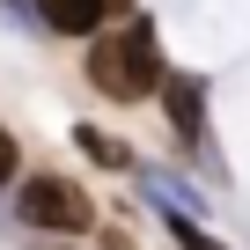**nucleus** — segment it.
I'll list each match as a JSON object with an SVG mask.
<instances>
[{"mask_svg": "<svg viewBox=\"0 0 250 250\" xmlns=\"http://www.w3.org/2000/svg\"><path fill=\"white\" fill-rule=\"evenodd\" d=\"M15 162H22V155H15V140H8V125H0V184L15 177Z\"/></svg>", "mask_w": 250, "mask_h": 250, "instance_id": "423d86ee", "label": "nucleus"}, {"mask_svg": "<svg viewBox=\"0 0 250 250\" xmlns=\"http://www.w3.org/2000/svg\"><path fill=\"white\" fill-rule=\"evenodd\" d=\"M44 250H52V243H44Z\"/></svg>", "mask_w": 250, "mask_h": 250, "instance_id": "0eeeda50", "label": "nucleus"}, {"mask_svg": "<svg viewBox=\"0 0 250 250\" xmlns=\"http://www.w3.org/2000/svg\"><path fill=\"white\" fill-rule=\"evenodd\" d=\"M162 96H169L177 133H184V140H199V133H206V81H191V74H169V81H162Z\"/></svg>", "mask_w": 250, "mask_h": 250, "instance_id": "7ed1b4c3", "label": "nucleus"}, {"mask_svg": "<svg viewBox=\"0 0 250 250\" xmlns=\"http://www.w3.org/2000/svg\"><path fill=\"white\" fill-rule=\"evenodd\" d=\"M125 0H44V22L52 30H66V37H88L103 15H118Z\"/></svg>", "mask_w": 250, "mask_h": 250, "instance_id": "20e7f679", "label": "nucleus"}, {"mask_svg": "<svg viewBox=\"0 0 250 250\" xmlns=\"http://www.w3.org/2000/svg\"><path fill=\"white\" fill-rule=\"evenodd\" d=\"M88 81H96L110 103H140V96H155V88L169 81V74H162V52H155V30H147V22H125L118 37H96Z\"/></svg>", "mask_w": 250, "mask_h": 250, "instance_id": "f257e3e1", "label": "nucleus"}, {"mask_svg": "<svg viewBox=\"0 0 250 250\" xmlns=\"http://www.w3.org/2000/svg\"><path fill=\"white\" fill-rule=\"evenodd\" d=\"M22 221L30 228H52V235H81V228H96V206H88L81 184L37 177V184H22Z\"/></svg>", "mask_w": 250, "mask_h": 250, "instance_id": "f03ea898", "label": "nucleus"}, {"mask_svg": "<svg viewBox=\"0 0 250 250\" xmlns=\"http://www.w3.org/2000/svg\"><path fill=\"white\" fill-rule=\"evenodd\" d=\"M74 140H81V155H96V162H125V147H118L110 133H96V125H81Z\"/></svg>", "mask_w": 250, "mask_h": 250, "instance_id": "39448f33", "label": "nucleus"}]
</instances>
